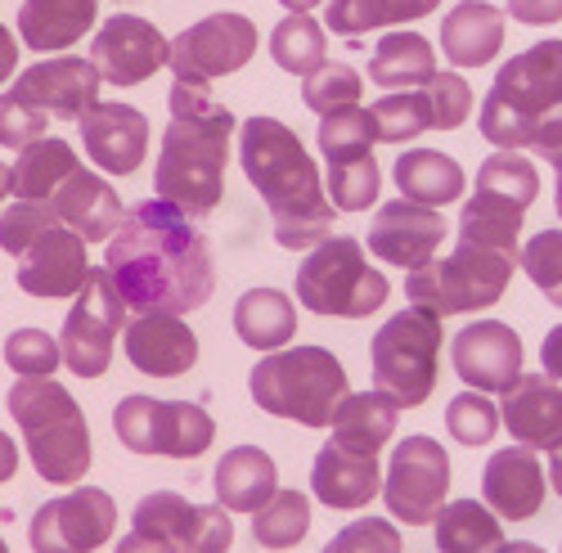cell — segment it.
<instances>
[{
    "mask_svg": "<svg viewBox=\"0 0 562 553\" xmlns=\"http://www.w3.org/2000/svg\"><path fill=\"white\" fill-rule=\"evenodd\" d=\"M104 270L135 315H190L212 297L216 284L207 239L194 229L190 216L162 199H149L122 216L117 235L109 239Z\"/></svg>",
    "mask_w": 562,
    "mask_h": 553,
    "instance_id": "cell-1",
    "label": "cell"
},
{
    "mask_svg": "<svg viewBox=\"0 0 562 553\" xmlns=\"http://www.w3.org/2000/svg\"><path fill=\"white\" fill-rule=\"evenodd\" d=\"M167 109H171V126L162 135L154 199L180 207L190 221H203L216 212L225 194L229 135L239 122L221 100H212L203 81H171Z\"/></svg>",
    "mask_w": 562,
    "mask_h": 553,
    "instance_id": "cell-2",
    "label": "cell"
},
{
    "mask_svg": "<svg viewBox=\"0 0 562 553\" xmlns=\"http://www.w3.org/2000/svg\"><path fill=\"white\" fill-rule=\"evenodd\" d=\"M239 162L248 184L261 194L274 221L279 248H315L334 229V203L324 199V180L306 145L279 117H252L239 131Z\"/></svg>",
    "mask_w": 562,
    "mask_h": 553,
    "instance_id": "cell-3",
    "label": "cell"
},
{
    "mask_svg": "<svg viewBox=\"0 0 562 553\" xmlns=\"http://www.w3.org/2000/svg\"><path fill=\"white\" fill-rule=\"evenodd\" d=\"M558 109H562V41H540L531 50L513 55L491 81V95L482 104V135L504 154L531 149L540 126Z\"/></svg>",
    "mask_w": 562,
    "mask_h": 553,
    "instance_id": "cell-4",
    "label": "cell"
},
{
    "mask_svg": "<svg viewBox=\"0 0 562 553\" xmlns=\"http://www.w3.org/2000/svg\"><path fill=\"white\" fill-rule=\"evenodd\" d=\"M10 414L23 428L27 459L41 482L72 486L90 469V428L68 387L55 379H19L10 387Z\"/></svg>",
    "mask_w": 562,
    "mask_h": 553,
    "instance_id": "cell-5",
    "label": "cell"
},
{
    "mask_svg": "<svg viewBox=\"0 0 562 553\" xmlns=\"http://www.w3.org/2000/svg\"><path fill=\"white\" fill-rule=\"evenodd\" d=\"M252 400L302 428H324L334 419L338 400L347 396V369L324 347H293V351H266L248 374Z\"/></svg>",
    "mask_w": 562,
    "mask_h": 553,
    "instance_id": "cell-6",
    "label": "cell"
},
{
    "mask_svg": "<svg viewBox=\"0 0 562 553\" xmlns=\"http://www.w3.org/2000/svg\"><path fill=\"white\" fill-rule=\"evenodd\" d=\"M518 270V257L499 252V248H482V244H463L446 257V261H428L409 270L405 280V297L414 311L428 315H463V311H486L508 293V280Z\"/></svg>",
    "mask_w": 562,
    "mask_h": 553,
    "instance_id": "cell-7",
    "label": "cell"
},
{
    "mask_svg": "<svg viewBox=\"0 0 562 553\" xmlns=\"http://www.w3.org/2000/svg\"><path fill=\"white\" fill-rule=\"evenodd\" d=\"M297 302L315 315L364 319L387 302V280L364 261L356 239H319L297 270Z\"/></svg>",
    "mask_w": 562,
    "mask_h": 553,
    "instance_id": "cell-8",
    "label": "cell"
},
{
    "mask_svg": "<svg viewBox=\"0 0 562 553\" xmlns=\"http://www.w3.org/2000/svg\"><path fill=\"white\" fill-rule=\"evenodd\" d=\"M373 387L387 392L401 409L424 405L437 387L441 319L428 311H401L373 334Z\"/></svg>",
    "mask_w": 562,
    "mask_h": 553,
    "instance_id": "cell-9",
    "label": "cell"
},
{
    "mask_svg": "<svg viewBox=\"0 0 562 553\" xmlns=\"http://www.w3.org/2000/svg\"><path fill=\"white\" fill-rule=\"evenodd\" d=\"M113 432L131 454H162V459H199L212 445L216 424L203 405L190 400H158V396H126L113 409Z\"/></svg>",
    "mask_w": 562,
    "mask_h": 553,
    "instance_id": "cell-10",
    "label": "cell"
},
{
    "mask_svg": "<svg viewBox=\"0 0 562 553\" xmlns=\"http://www.w3.org/2000/svg\"><path fill=\"white\" fill-rule=\"evenodd\" d=\"M126 302L117 293V284L109 280V270H90L86 284L72 302V311L64 315V334H59V351L64 364L77 379H100L113 364V338L126 329Z\"/></svg>",
    "mask_w": 562,
    "mask_h": 553,
    "instance_id": "cell-11",
    "label": "cell"
},
{
    "mask_svg": "<svg viewBox=\"0 0 562 553\" xmlns=\"http://www.w3.org/2000/svg\"><path fill=\"white\" fill-rule=\"evenodd\" d=\"M450 495V454L432 437H405L383 477V499L396 522L405 527H432L441 504Z\"/></svg>",
    "mask_w": 562,
    "mask_h": 553,
    "instance_id": "cell-12",
    "label": "cell"
},
{
    "mask_svg": "<svg viewBox=\"0 0 562 553\" xmlns=\"http://www.w3.org/2000/svg\"><path fill=\"white\" fill-rule=\"evenodd\" d=\"M257 55V27L244 14H207L194 27H184L171 50H167V68L176 72V81H216L239 72L244 64H252Z\"/></svg>",
    "mask_w": 562,
    "mask_h": 553,
    "instance_id": "cell-13",
    "label": "cell"
},
{
    "mask_svg": "<svg viewBox=\"0 0 562 553\" xmlns=\"http://www.w3.org/2000/svg\"><path fill=\"white\" fill-rule=\"evenodd\" d=\"M117 527V504L100 486H77L72 495L45 499L32 518V553H95Z\"/></svg>",
    "mask_w": 562,
    "mask_h": 553,
    "instance_id": "cell-14",
    "label": "cell"
},
{
    "mask_svg": "<svg viewBox=\"0 0 562 553\" xmlns=\"http://www.w3.org/2000/svg\"><path fill=\"white\" fill-rule=\"evenodd\" d=\"M135 531H154L176 544V553H229L234 527L221 504H190L176 490H154L135 504Z\"/></svg>",
    "mask_w": 562,
    "mask_h": 553,
    "instance_id": "cell-15",
    "label": "cell"
},
{
    "mask_svg": "<svg viewBox=\"0 0 562 553\" xmlns=\"http://www.w3.org/2000/svg\"><path fill=\"white\" fill-rule=\"evenodd\" d=\"M167 50L171 41L149 19L117 14L90 41V64L100 68V77H109V86H139L167 68Z\"/></svg>",
    "mask_w": 562,
    "mask_h": 553,
    "instance_id": "cell-16",
    "label": "cell"
},
{
    "mask_svg": "<svg viewBox=\"0 0 562 553\" xmlns=\"http://www.w3.org/2000/svg\"><path fill=\"white\" fill-rule=\"evenodd\" d=\"M446 216L441 207H418V203H405V199H392L387 207H379L369 225V252L387 261V266H401V270H418L437 257V248L446 244Z\"/></svg>",
    "mask_w": 562,
    "mask_h": 553,
    "instance_id": "cell-17",
    "label": "cell"
},
{
    "mask_svg": "<svg viewBox=\"0 0 562 553\" xmlns=\"http://www.w3.org/2000/svg\"><path fill=\"white\" fill-rule=\"evenodd\" d=\"M14 261H19V289L27 297H50V302L77 297L90 274L86 239L72 235L68 225H45Z\"/></svg>",
    "mask_w": 562,
    "mask_h": 553,
    "instance_id": "cell-18",
    "label": "cell"
},
{
    "mask_svg": "<svg viewBox=\"0 0 562 553\" xmlns=\"http://www.w3.org/2000/svg\"><path fill=\"white\" fill-rule=\"evenodd\" d=\"M454 374L477 392H504L522 374V338L499 319H473L450 342Z\"/></svg>",
    "mask_w": 562,
    "mask_h": 553,
    "instance_id": "cell-19",
    "label": "cell"
},
{
    "mask_svg": "<svg viewBox=\"0 0 562 553\" xmlns=\"http://www.w3.org/2000/svg\"><path fill=\"white\" fill-rule=\"evenodd\" d=\"M100 68L77 55H59L32 64L27 72H19L14 95H23L32 109H41L45 117H64V122H81L86 109L100 95Z\"/></svg>",
    "mask_w": 562,
    "mask_h": 553,
    "instance_id": "cell-20",
    "label": "cell"
},
{
    "mask_svg": "<svg viewBox=\"0 0 562 553\" xmlns=\"http://www.w3.org/2000/svg\"><path fill=\"white\" fill-rule=\"evenodd\" d=\"M81 145L100 171L131 176L145 167V154H149V117L131 104L95 100L81 117Z\"/></svg>",
    "mask_w": 562,
    "mask_h": 553,
    "instance_id": "cell-21",
    "label": "cell"
},
{
    "mask_svg": "<svg viewBox=\"0 0 562 553\" xmlns=\"http://www.w3.org/2000/svg\"><path fill=\"white\" fill-rule=\"evenodd\" d=\"M122 334H126V360L149 379H176L184 369H194V360H199L194 329L171 311L135 315Z\"/></svg>",
    "mask_w": 562,
    "mask_h": 553,
    "instance_id": "cell-22",
    "label": "cell"
},
{
    "mask_svg": "<svg viewBox=\"0 0 562 553\" xmlns=\"http://www.w3.org/2000/svg\"><path fill=\"white\" fill-rule=\"evenodd\" d=\"M544 469H540V454L531 445H504L486 459V473H482V495H486V509L495 518L508 522H527L540 514L544 504Z\"/></svg>",
    "mask_w": 562,
    "mask_h": 553,
    "instance_id": "cell-23",
    "label": "cell"
},
{
    "mask_svg": "<svg viewBox=\"0 0 562 553\" xmlns=\"http://www.w3.org/2000/svg\"><path fill=\"white\" fill-rule=\"evenodd\" d=\"M311 495L324 504V509H364L373 495H383L379 454L347 450L329 437L311 464Z\"/></svg>",
    "mask_w": 562,
    "mask_h": 553,
    "instance_id": "cell-24",
    "label": "cell"
},
{
    "mask_svg": "<svg viewBox=\"0 0 562 553\" xmlns=\"http://www.w3.org/2000/svg\"><path fill=\"white\" fill-rule=\"evenodd\" d=\"M50 207H55V216L72 229V235H81L86 244H109L117 235L122 216H126L113 184L104 176H95V171H86V167H77L59 184Z\"/></svg>",
    "mask_w": 562,
    "mask_h": 553,
    "instance_id": "cell-25",
    "label": "cell"
},
{
    "mask_svg": "<svg viewBox=\"0 0 562 553\" xmlns=\"http://www.w3.org/2000/svg\"><path fill=\"white\" fill-rule=\"evenodd\" d=\"M499 396V424L522 445L540 450L562 437V387L549 374H518Z\"/></svg>",
    "mask_w": 562,
    "mask_h": 553,
    "instance_id": "cell-26",
    "label": "cell"
},
{
    "mask_svg": "<svg viewBox=\"0 0 562 553\" xmlns=\"http://www.w3.org/2000/svg\"><path fill=\"white\" fill-rule=\"evenodd\" d=\"M100 0H23L19 10V36L27 50L55 55L77 45L90 27H95Z\"/></svg>",
    "mask_w": 562,
    "mask_h": 553,
    "instance_id": "cell-27",
    "label": "cell"
},
{
    "mask_svg": "<svg viewBox=\"0 0 562 553\" xmlns=\"http://www.w3.org/2000/svg\"><path fill=\"white\" fill-rule=\"evenodd\" d=\"M504 32V10L486 5V0H463L441 23V50L454 68H482L499 55Z\"/></svg>",
    "mask_w": 562,
    "mask_h": 553,
    "instance_id": "cell-28",
    "label": "cell"
},
{
    "mask_svg": "<svg viewBox=\"0 0 562 553\" xmlns=\"http://www.w3.org/2000/svg\"><path fill=\"white\" fill-rule=\"evenodd\" d=\"M212 490H216V504L225 514H257L279 490L274 459L257 445H234L212 473Z\"/></svg>",
    "mask_w": 562,
    "mask_h": 553,
    "instance_id": "cell-29",
    "label": "cell"
},
{
    "mask_svg": "<svg viewBox=\"0 0 562 553\" xmlns=\"http://www.w3.org/2000/svg\"><path fill=\"white\" fill-rule=\"evenodd\" d=\"M396 414L401 405L387 396V392H347L334 409V441L347 445V450H360V454H379L392 432H396Z\"/></svg>",
    "mask_w": 562,
    "mask_h": 553,
    "instance_id": "cell-30",
    "label": "cell"
},
{
    "mask_svg": "<svg viewBox=\"0 0 562 553\" xmlns=\"http://www.w3.org/2000/svg\"><path fill=\"white\" fill-rule=\"evenodd\" d=\"M234 334L252 351H279L297 334V311L279 289H248L234 302Z\"/></svg>",
    "mask_w": 562,
    "mask_h": 553,
    "instance_id": "cell-31",
    "label": "cell"
},
{
    "mask_svg": "<svg viewBox=\"0 0 562 553\" xmlns=\"http://www.w3.org/2000/svg\"><path fill=\"white\" fill-rule=\"evenodd\" d=\"M392 176H396L401 199L418 203V207H450L463 194L459 162L450 154H437V149H409V154H401Z\"/></svg>",
    "mask_w": 562,
    "mask_h": 553,
    "instance_id": "cell-32",
    "label": "cell"
},
{
    "mask_svg": "<svg viewBox=\"0 0 562 553\" xmlns=\"http://www.w3.org/2000/svg\"><path fill=\"white\" fill-rule=\"evenodd\" d=\"M77 154L72 145L55 140V135H41L36 145L19 149V162L10 167V194L19 203H50L59 184L77 171Z\"/></svg>",
    "mask_w": 562,
    "mask_h": 553,
    "instance_id": "cell-33",
    "label": "cell"
},
{
    "mask_svg": "<svg viewBox=\"0 0 562 553\" xmlns=\"http://www.w3.org/2000/svg\"><path fill=\"white\" fill-rule=\"evenodd\" d=\"M437 77L432 45L418 32H387L373 45L369 59V81L383 90H409V86H428Z\"/></svg>",
    "mask_w": 562,
    "mask_h": 553,
    "instance_id": "cell-34",
    "label": "cell"
},
{
    "mask_svg": "<svg viewBox=\"0 0 562 553\" xmlns=\"http://www.w3.org/2000/svg\"><path fill=\"white\" fill-rule=\"evenodd\" d=\"M437 553H495L504 544L499 518L477 499H450L432 518Z\"/></svg>",
    "mask_w": 562,
    "mask_h": 553,
    "instance_id": "cell-35",
    "label": "cell"
},
{
    "mask_svg": "<svg viewBox=\"0 0 562 553\" xmlns=\"http://www.w3.org/2000/svg\"><path fill=\"white\" fill-rule=\"evenodd\" d=\"M522 216L518 207H508V203H495L486 194H473L463 207V221H459V239L463 244H482V248H499V252H513V257H522Z\"/></svg>",
    "mask_w": 562,
    "mask_h": 553,
    "instance_id": "cell-36",
    "label": "cell"
},
{
    "mask_svg": "<svg viewBox=\"0 0 562 553\" xmlns=\"http://www.w3.org/2000/svg\"><path fill=\"white\" fill-rule=\"evenodd\" d=\"M473 194H486L495 203H508V207H518L527 212L540 194V176L536 167L522 158V154H491L482 167H477V184H473Z\"/></svg>",
    "mask_w": 562,
    "mask_h": 553,
    "instance_id": "cell-37",
    "label": "cell"
},
{
    "mask_svg": "<svg viewBox=\"0 0 562 553\" xmlns=\"http://www.w3.org/2000/svg\"><path fill=\"white\" fill-rule=\"evenodd\" d=\"M311 531V499L297 490H274L252 514V540L266 549H293Z\"/></svg>",
    "mask_w": 562,
    "mask_h": 553,
    "instance_id": "cell-38",
    "label": "cell"
},
{
    "mask_svg": "<svg viewBox=\"0 0 562 553\" xmlns=\"http://www.w3.org/2000/svg\"><path fill=\"white\" fill-rule=\"evenodd\" d=\"M270 55L284 72L311 77L319 64H329V50H324V27L315 19H306V14H289L270 36Z\"/></svg>",
    "mask_w": 562,
    "mask_h": 553,
    "instance_id": "cell-39",
    "label": "cell"
},
{
    "mask_svg": "<svg viewBox=\"0 0 562 553\" xmlns=\"http://www.w3.org/2000/svg\"><path fill=\"white\" fill-rule=\"evenodd\" d=\"M369 117L383 145H409L424 131H432V109L424 100V90H392L387 100L369 109Z\"/></svg>",
    "mask_w": 562,
    "mask_h": 553,
    "instance_id": "cell-40",
    "label": "cell"
},
{
    "mask_svg": "<svg viewBox=\"0 0 562 553\" xmlns=\"http://www.w3.org/2000/svg\"><path fill=\"white\" fill-rule=\"evenodd\" d=\"M319 154L324 162H338V158H360V154H373L379 145V131H373V117L369 109L351 104V109H338V113H324L319 117Z\"/></svg>",
    "mask_w": 562,
    "mask_h": 553,
    "instance_id": "cell-41",
    "label": "cell"
},
{
    "mask_svg": "<svg viewBox=\"0 0 562 553\" xmlns=\"http://www.w3.org/2000/svg\"><path fill=\"white\" fill-rule=\"evenodd\" d=\"M379 190H383V167L373 162V154L329 162V203H334V212H364V207L379 203Z\"/></svg>",
    "mask_w": 562,
    "mask_h": 553,
    "instance_id": "cell-42",
    "label": "cell"
},
{
    "mask_svg": "<svg viewBox=\"0 0 562 553\" xmlns=\"http://www.w3.org/2000/svg\"><path fill=\"white\" fill-rule=\"evenodd\" d=\"M360 90H364V81L351 64H319L311 77H302V104L324 117V113L360 104Z\"/></svg>",
    "mask_w": 562,
    "mask_h": 553,
    "instance_id": "cell-43",
    "label": "cell"
},
{
    "mask_svg": "<svg viewBox=\"0 0 562 553\" xmlns=\"http://www.w3.org/2000/svg\"><path fill=\"white\" fill-rule=\"evenodd\" d=\"M446 428L459 445H486L499 432V409L482 392H459L446 405Z\"/></svg>",
    "mask_w": 562,
    "mask_h": 553,
    "instance_id": "cell-44",
    "label": "cell"
},
{
    "mask_svg": "<svg viewBox=\"0 0 562 553\" xmlns=\"http://www.w3.org/2000/svg\"><path fill=\"white\" fill-rule=\"evenodd\" d=\"M5 364L14 369L19 379H50L55 369L64 364V351L50 334L41 329H14L5 338Z\"/></svg>",
    "mask_w": 562,
    "mask_h": 553,
    "instance_id": "cell-45",
    "label": "cell"
},
{
    "mask_svg": "<svg viewBox=\"0 0 562 553\" xmlns=\"http://www.w3.org/2000/svg\"><path fill=\"white\" fill-rule=\"evenodd\" d=\"M518 261L527 270V280L540 289V297L562 306V229H540L531 244H522Z\"/></svg>",
    "mask_w": 562,
    "mask_h": 553,
    "instance_id": "cell-46",
    "label": "cell"
},
{
    "mask_svg": "<svg viewBox=\"0 0 562 553\" xmlns=\"http://www.w3.org/2000/svg\"><path fill=\"white\" fill-rule=\"evenodd\" d=\"M418 90H424V100H428V109H432V131H454V126H463L468 109H473V90H468V81H463L459 72H441V68H437V77H432L428 86H418Z\"/></svg>",
    "mask_w": 562,
    "mask_h": 553,
    "instance_id": "cell-47",
    "label": "cell"
},
{
    "mask_svg": "<svg viewBox=\"0 0 562 553\" xmlns=\"http://www.w3.org/2000/svg\"><path fill=\"white\" fill-rule=\"evenodd\" d=\"M45 225H64L50 203H19L14 199L5 212H0V248H5L10 257H19Z\"/></svg>",
    "mask_w": 562,
    "mask_h": 553,
    "instance_id": "cell-48",
    "label": "cell"
},
{
    "mask_svg": "<svg viewBox=\"0 0 562 553\" xmlns=\"http://www.w3.org/2000/svg\"><path fill=\"white\" fill-rule=\"evenodd\" d=\"M324 553H401V531L387 518H360L324 544Z\"/></svg>",
    "mask_w": 562,
    "mask_h": 553,
    "instance_id": "cell-49",
    "label": "cell"
},
{
    "mask_svg": "<svg viewBox=\"0 0 562 553\" xmlns=\"http://www.w3.org/2000/svg\"><path fill=\"white\" fill-rule=\"evenodd\" d=\"M41 135H45V113L32 109L23 95H14V90H5V95H0V145L27 149Z\"/></svg>",
    "mask_w": 562,
    "mask_h": 553,
    "instance_id": "cell-50",
    "label": "cell"
},
{
    "mask_svg": "<svg viewBox=\"0 0 562 553\" xmlns=\"http://www.w3.org/2000/svg\"><path fill=\"white\" fill-rule=\"evenodd\" d=\"M508 19H518V23H558L562 19V0H508Z\"/></svg>",
    "mask_w": 562,
    "mask_h": 553,
    "instance_id": "cell-51",
    "label": "cell"
},
{
    "mask_svg": "<svg viewBox=\"0 0 562 553\" xmlns=\"http://www.w3.org/2000/svg\"><path fill=\"white\" fill-rule=\"evenodd\" d=\"M437 5H441V0H379V19H383V27H392V23H414V19L432 14Z\"/></svg>",
    "mask_w": 562,
    "mask_h": 553,
    "instance_id": "cell-52",
    "label": "cell"
},
{
    "mask_svg": "<svg viewBox=\"0 0 562 553\" xmlns=\"http://www.w3.org/2000/svg\"><path fill=\"white\" fill-rule=\"evenodd\" d=\"M113 553H176V544L167 535H154V531H131L117 540Z\"/></svg>",
    "mask_w": 562,
    "mask_h": 553,
    "instance_id": "cell-53",
    "label": "cell"
},
{
    "mask_svg": "<svg viewBox=\"0 0 562 553\" xmlns=\"http://www.w3.org/2000/svg\"><path fill=\"white\" fill-rule=\"evenodd\" d=\"M540 364H544V374L553 383H562V325H553L544 334V347H540Z\"/></svg>",
    "mask_w": 562,
    "mask_h": 553,
    "instance_id": "cell-54",
    "label": "cell"
},
{
    "mask_svg": "<svg viewBox=\"0 0 562 553\" xmlns=\"http://www.w3.org/2000/svg\"><path fill=\"white\" fill-rule=\"evenodd\" d=\"M19 68V41L10 27H0V81H10Z\"/></svg>",
    "mask_w": 562,
    "mask_h": 553,
    "instance_id": "cell-55",
    "label": "cell"
},
{
    "mask_svg": "<svg viewBox=\"0 0 562 553\" xmlns=\"http://www.w3.org/2000/svg\"><path fill=\"white\" fill-rule=\"evenodd\" d=\"M19 473V450H14V441L0 432V482H10Z\"/></svg>",
    "mask_w": 562,
    "mask_h": 553,
    "instance_id": "cell-56",
    "label": "cell"
},
{
    "mask_svg": "<svg viewBox=\"0 0 562 553\" xmlns=\"http://www.w3.org/2000/svg\"><path fill=\"white\" fill-rule=\"evenodd\" d=\"M549 482H553V490L562 495V437L549 445Z\"/></svg>",
    "mask_w": 562,
    "mask_h": 553,
    "instance_id": "cell-57",
    "label": "cell"
},
{
    "mask_svg": "<svg viewBox=\"0 0 562 553\" xmlns=\"http://www.w3.org/2000/svg\"><path fill=\"white\" fill-rule=\"evenodd\" d=\"M495 553H544L540 544H531V540H504Z\"/></svg>",
    "mask_w": 562,
    "mask_h": 553,
    "instance_id": "cell-58",
    "label": "cell"
},
{
    "mask_svg": "<svg viewBox=\"0 0 562 553\" xmlns=\"http://www.w3.org/2000/svg\"><path fill=\"white\" fill-rule=\"evenodd\" d=\"M279 5H284L289 14H311L315 5H324V0H279Z\"/></svg>",
    "mask_w": 562,
    "mask_h": 553,
    "instance_id": "cell-59",
    "label": "cell"
},
{
    "mask_svg": "<svg viewBox=\"0 0 562 553\" xmlns=\"http://www.w3.org/2000/svg\"><path fill=\"white\" fill-rule=\"evenodd\" d=\"M549 167L558 171V216H562V154H558V158H549Z\"/></svg>",
    "mask_w": 562,
    "mask_h": 553,
    "instance_id": "cell-60",
    "label": "cell"
},
{
    "mask_svg": "<svg viewBox=\"0 0 562 553\" xmlns=\"http://www.w3.org/2000/svg\"><path fill=\"white\" fill-rule=\"evenodd\" d=\"M10 194V167H0V199Z\"/></svg>",
    "mask_w": 562,
    "mask_h": 553,
    "instance_id": "cell-61",
    "label": "cell"
},
{
    "mask_svg": "<svg viewBox=\"0 0 562 553\" xmlns=\"http://www.w3.org/2000/svg\"><path fill=\"white\" fill-rule=\"evenodd\" d=\"M0 553H10V544H5V540H0Z\"/></svg>",
    "mask_w": 562,
    "mask_h": 553,
    "instance_id": "cell-62",
    "label": "cell"
}]
</instances>
